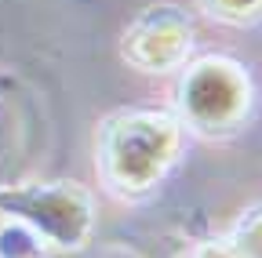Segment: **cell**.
I'll use <instances>...</instances> for the list:
<instances>
[{"label": "cell", "instance_id": "obj_2", "mask_svg": "<svg viewBox=\"0 0 262 258\" xmlns=\"http://www.w3.org/2000/svg\"><path fill=\"white\" fill-rule=\"evenodd\" d=\"M244 77L233 73V66L226 62H204L201 69L189 77V84L182 87V102L189 109V116L215 131V127H229L241 113H244Z\"/></svg>", "mask_w": 262, "mask_h": 258}, {"label": "cell", "instance_id": "obj_1", "mask_svg": "<svg viewBox=\"0 0 262 258\" xmlns=\"http://www.w3.org/2000/svg\"><path fill=\"white\" fill-rule=\"evenodd\" d=\"M171 146H175V124H168L164 116H127L124 127L110 135L106 160L117 182L142 189L153 175H160L164 160L171 156Z\"/></svg>", "mask_w": 262, "mask_h": 258}, {"label": "cell", "instance_id": "obj_3", "mask_svg": "<svg viewBox=\"0 0 262 258\" xmlns=\"http://www.w3.org/2000/svg\"><path fill=\"white\" fill-rule=\"evenodd\" d=\"M204 258H241V254H233V251H208Z\"/></svg>", "mask_w": 262, "mask_h": 258}]
</instances>
